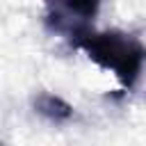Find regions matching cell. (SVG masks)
Returning <instances> with one entry per match:
<instances>
[{"mask_svg": "<svg viewBox=\"0 0 146 146\" xmlns=\"http://www.w3.org/2000/svg\"><path fill=\"white\" fill-rule=\"evenodd\" d=\"M80 46L87 48V52L98 64L112 68L125 84H132L139 75L144 50L137 43L119 34H87L80 39Z\"/></svg>", "mask_w": 146, "mask_h": 146, "instance_id": "6da1fadb", "label": "cell"}, {"mask_svg": "<svg viewBox=\"0 0 146 146\" xmlns=\"http://www.w3.org/2000/svg\"><path fill=\"white\" fill-rule=\"evenodd\" d=\"M36 110H39L43 116L52 119V121H64V119H68V116L73 114L71 105H66L62 98L50 96V94H46V96H41V98L36 100Z\"/></svg>", "mask_w": 146, "mask_h": 146, "instance_id": "7a4b0ae2", "label": "cell"}]
</instances>
